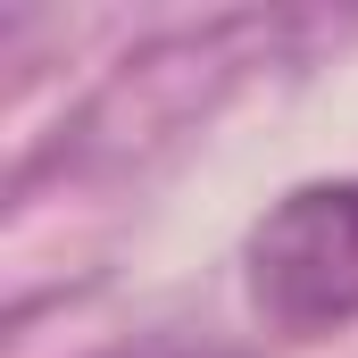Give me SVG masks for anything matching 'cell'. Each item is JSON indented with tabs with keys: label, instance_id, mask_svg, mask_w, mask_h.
<instances>
[{
	"label": "cell",
	"instance_id": "obj_1",
	"mask_svg": "<svg viewBox=\"0 0 358 358\" xmlns=\"http://www.w3.org/2000/svg\"><path fill=\"white\" fill-rule=\"evenodd\" d=\"M250 300L283 334L350 325L358 317V183H308L259 217Z\"/></svg>",
	"mask_w": 358,
	"mask_h": 358
},
{
	"label": "cell",
	"instance_id": "obj_2",
	"mask_svg": "<svg viewBox=\"0 0 358 358\" xmlns=\"http://www.w3.org/2000/svg\"><path fill=\"white\" fill-rule=\"evenodd\" d=\"M125 358H217V350H125Z\"/></svg>",
	"mask_w": 358,
	"mask_h": 358
}]
</instances>
